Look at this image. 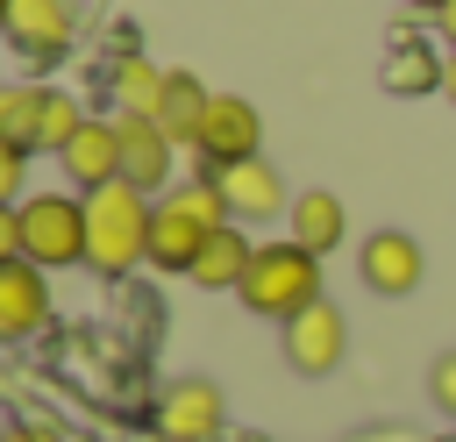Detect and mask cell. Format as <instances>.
<instances>
[{
    "instance_id": "1",
    "label": "cell",
    "mask_w": 456,
    "mask_h": 442,
    "mask_svg": "<svg viewBox=\"0 0 456 442\" xmlns=\"http://www.w3.org/2000/svg\"><path fill=\"white\" fill-rule=\"evenodd\" d=\"M150 221H157V200L128 178L86 192V264L100 278H121V271L150 264Z\"/></svg>"
},
{
    "instance_id": "2",
    "label": "cell",
    "mask_w": 456,
    "mask_h": 442,
    "mask_svg": "<svg viewBox=\"0 0 456 442\" xmlns=\"http://www.w3.org/2000/svg\"><path fill=\"white\" fill-rule=\"evenodd\" d=\"M214 228H228V200H221V185H214V178H185V185L157 192L150 264H164V271H192Z\"/></svg>"
},
{
    "instance_id": "3",
    "label": "cell",
    "mask_w": 456,
    "mask_h": 442,
    "mask_svg": "<svg viewBox=\"0 0 456 442\" xmlns=\"http://www.w3.org/2000/svg\"><path fill=\"white\" fill-rule=\"evenodd\" d=\"M321 299V257L299 250V242H256V264L242 278V307L271 314V321H292Z\"/></svg>"
},
{
    "instance_id": "4",
    "label": "cell",
    "mask_w": 456,
    "mask_h": 442,
    "mask_svg": "<svg viewBox=\"0 0 456 442\" xmlns=\"http://www.w3.org/2000/svg\"><path fill=\"white\" fill-rule=\"evenodd\" d=\"M21 257L57 271V264H86V200L71 192H36L21 200Z\"/></svg>"
},
{
    "instance_id": "5",
    "label": "cell",
    "mask_w": 456,
    "mask_h": 442,
    "mask_svg": "<svg viewBox=\"0 0 456 442\" xmlns=\"http://www.w3.org/2000/svg\"><path fill=\"white\" fill-rule=\"evenodd\" d=\"M214 185H221V200H228V221H235V228H256V221L292 214V200H285V171H278V164H264V157L221 164V171H214Z\"/></svg>"
},
{
    "instance_id": "6",
    "label": "cell",
    "mask_w": 456,
    "mask_h": 442,
    "mask_svg": "<svg viewBox=\"0 0 456 442\" xmlns=\"http://www.w3.org/2000/svg\"><path fill=\"white\" fill-rule=\"evenodd\" d=\"M278 328H285V364L306 371V378L335 371L342 349H349V328H342V307H335V299H314L306 314H292V321H278Z\"/></svg>"
},
{
    "instance_id": "7",
    "label": "cell",
    "mask_w": 456,
    "mask_h": 442,
    "mask_svg": "<svg viewBox=\"0 0 456 442\" xmlns=\"http://www.w3.org/2000/svg\"><path fill=\"white\" fill-rule=\"evenodd\" d=\"M256 143H264V121H256V107L249 100H235V93H214V107H207V128H200V178H214L221 164H242V157H256Z\"/></svg>"
},
{
    "instance_id": "8",
    "label": "cell",
    "mask_w": 456,
    "mask_h": 442,
    "mask_svg": "<svg viewBox=\"0 0 456 442\" xmlns=\"http://www.w3.org/2000/svg\"><path fill=\"white\" fill-rule=\"evenodd\" d=\"M356 271H363V285L370 292H385V299H406L413 285H420V242L413 235H399V228H378L370 242H363V257H356Z\"/></svg>"
},
{
    "instance_id": "9",
    "label": "cell",
    "mask_w": 456,
    "mask_h": 442,
    "mask_svg": "<svg viewBox=\"0 0 456 442\" xmlns=\"http://www.w3.org/2000/svg\"><path fill=\"white\" fill-rule=\"evenodd\" d=\"M50 321V285H43V264L14 257L0 264V342H21Z\"/></svg>"
},
{
    "instance_id": "10",
    "label": "cell",
    "mask_w": 456,
    "mask_h": 442,
    "mask_svg": "<svg viewBox=\"0 0 456 442\" xmlns=\"http://www.w3.org/2000/svg\"><path fill=\"white\" fill-rule=\"evenodd\" d=\"M57 164H64V178L86 185V192L114 185V178H121V121H86V128L57 150Z\"/></svg>"
},
{
    "instance_id": "11",
    "label": "cell",
    "mask_w": 456,
    "mask_h": 442,
    "mask_svg": "<svg viewBox=\"0 0 456 442\" xmlns=\"http://www.w3.org/2000/svg\"><path fill=\"white\" fill-rule=\"evenodd\" d=\"M171 135L150 114H121V178L142 192H171Z\"/></svg>"
},
{
    "instance_id": "12",
    "label": "cell",
    "mask_w": 456,
    "mask_h": 442,
    "mask_svg": "<svg viewBox=\"0 0 456 442\" xmlns=\"http://www.w3.org/2000/svg\"><path fill=\"white\" fill-rule=\"evenodd\" d=\"M157 428H164V442H214L221 435V392L207 378H178L157 406Z\"/></svg>"
},
{
    "instance_id": "13",
    "label": "cell",
    "mask_w": 456,
    "mask_h": 442,
    "mask_svg": "<svg viewBox=\"0 0 456 442\" xmlns=\"http://www.w3.org/2000/svg\"><path fill=\"white\" fill-rule=\"evenodd\" d=\"M71 29H78L71 0H7V43L21 57H57L71 43Z\"/></svg>"
},
{
    "instance_id": "14",
    "label": "cell",
    "mask_w": 456,
    "mask_h": 442,
    "mask_svg": "<svg viewBox=\"0 0 456 442\" xmlns=\"http://www.w3.org/2000/svg\"><path fill=\"white\" fill-rule=\"evenodd\" d=\"M292 242L299 250H314V257H328V250H342V235H349V207L335 200V192H321V185H306V192H292Z\"/></svg>"
},
{
    "instance_id": "15",
    "label": "cell",
    "mask_w": 456,
    "mask_h": 442,
    "mask_svg": "<svg viewBox=\"0 0 456 442\" xmlns=\"http://www.w3.org/2000/svg\"><path fill=\"white\" fill-rule=\"evenodd\" d=\"M249 264H256V242L228 221V228H214V235H207V250H200V264H192L185 278H192V285H207V292H242Z\"/></svg>"
},
{
    "instance_id": "16",
    "label": "cell",
    "mask_w": 456,
    "mask_h": 442,
    "mask_svg": "<svg viewBox=\"0 0 456 442\" xmlns=\"http://www.w3.org/2000/svg\"><path fill=\"white\" fill-rule=\"evenodd\" d=\"M207 107H214V93L192 78V71H171V86H164V107H157V128L171 135V143H185V150H200V128H207Z\"/></svg>"
},
{
    "instance_id": "17",
    "label": "cell",
    "mask_w": 456,
    "mask_h": 442,
    "mask_svg": "<svg viewBox=\"0 0 456 442\" xmlns=\"http://www.w3.org/2000/svg\"><path fill=\"white\" fill-rule=\"evenodd\" d=\"M164 86H171V71H157L150 57H121V64H114V100H121V114H150V121H157Z\"/></svg>"
},
{
    "instance_id": "18",
    "label": "cell",
    "mask_w": 456,
    "mask_h": 442,
    "mask_svg": "<svg viewBox=\"0 0 456 442\" xmlns=\"http://www.w3.org/2000/svg\"><path fill=\"white\" fill-rule=\"evenodd\" d=\"M442 78H449V64H435L428 43H413V36L392 43V57H385V86H392V93H428V86H442Z\"/></svg>"
},
{
    "instance_id": "19",
    "label": "cell",
    "mask_w": 456,
    "mask_h": 442,
    "mask_svg": "<svg viewBox=\"0 0 456 442\" xmlns=\"http://www.w3.org/2000/svg\"><path fill=\"white\" fill-rule=\"evenodd\" d=\"M78 128H86L78 100H71V93H57V86H43V114H36V150H64V143H71Z\"/></svg>"
},
{
    "instance_id": "20",
    "label": "cell",
    "mask_w": 456,
    "mask_h": 442,
    "mask_svg": "<svg viewBox=\"0 0 456 442\" xmlns=\"http://www.w3.org/2000/svg\"><path fill=\"white\" fill-rule=\"evenodd\" d=\"M36 114H43V86H0V135L36 150Z\"/></svg>"
},
{
    "instance_id": "21",
    "label": "cell",
    "mask_w": 456,
    "mask_h": 442,
    "mask_svg": "<svg viewBox=\"0 0 456 442\" xmlns=\"http://www.w3.org/2000/svg\"><path fill=\"white\" fill-rule=\"evenodd\" d=\"M21 185H28V150H21V143H7V135H0V200H14V192H21Z\"/></svg>"
},
{
    "instance_id": "22",
    "label": "cell",
    "mask_w": 456,
    "mask_h": 442,
    "mask_svg": "<svg viewBox=\"0 0 456 442\" xmlns=\"http://www.w3.org/2000/svg\"><path fill=\"white\" fill-rule=\"evenodd\" d=\"M14 257H21V207L0 200V264H14Z\"/></svg>"
},
{
    "instance_id": "23",
    "label": "cell",
    "mask_w": 456,
    "mask_h": 442,
    "mask_svg": "<svg viewBox=\"0 0 456 442\" xmlns=\"http://www.w3.org/2000/svg\"><path fill=\"white\" fill-rule=\"evenodd\" d=\"M428 392H435V406H442V413H456V349H449V356L435 364V378H428Z\"/></svg>"
},
{
    "instance_id": "24",
    "label": "cell",
    "mask_w": 456,
    "mask_h": 442,
    "mask_svg": "<svg viewBox=\"0 0 456 442\" xmlns=\"http://www.w3.org/2000/svg\"><path fill=\"white\" fill-rule=\"evenodd\" d=\"M0 442H57V435H50V428H7Z\"/></svg>"
},
{
    "instance_id": "25",
    "label": "cell",
    "mask_w": 456,
    "mask_h": 442,
    "mask_svg": "<svg viewBox=\"0 0 456 442\" xmlns=\"http://www.w3.org/2000/svg\"><path fill=\"white\" fill-rule=\"evenodd\" d=\"M442 36H449V43H456V0H449V7H442Z\"/></svg>"
},
{
    "instance_id": "26",
    "label": "cell",
    "mask_w": 456,
    "mask_h": 442,
    "mask_svg": "<svg viewBox=\"0 0 456 442\" xmlns=\"http://www.w3.org/2000/svg\"><path fill=\"white\" fill-rule=\"evenodd\" d=\"M406 7H428V14H442V7H449V0H406Z\"/></svg>"
},
{
    "instance_id": "27",
    "label": "cell",
    "mask_w": 456,
    "mask_h": 442,
    "mask_svg": "<svg viewBox=\"0 0 456 442\" xmlns=\"http://www.w3.org/2000/svg\"><path fill=\"white\" fill-rule=\"evenodd\" d=\"M442 93H449V100H456V57H449V78H442Z\"/></svg>"
},
{
    "instance_id": "28",
    "label": "cell",
    "mask_w": 456,
    "mask_h": 442,
    "mask_svg": "<svg viewBox=\"0 0 456 442\" xmlns=\"http://www.w3.org/2000/svg\"><path fill=\"white\" fill-rule=\"evenodd\" d=\"M0 36H7V0H0Z\"/></svg>"
}]
</instances>
